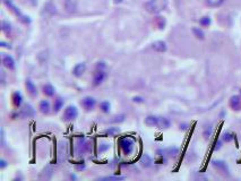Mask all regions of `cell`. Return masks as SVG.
Wrapping results in <instances>:
<instances>
[{
	"label": "cell",
	"mask_w": 241,
	"mask_h": 181,
	"mask_svg": "<svg viewBox=\"0 0 241 181\" xmlns=\"http://www.w3.org/2000/svg\"><path fill=\"white\" fill-rule=\"evenodd\" d=\"M167 6L168 0H149V2L145 5V8L151 14H159L162 10H164Z\"/></svg>",
	"instance_id": "obj_1"
},
{
	"label": "cell",
	"mask_w": 241,
	"mask_h": 181,
	"mask_svg": "<svg viewBox=\"0 0 241 181\" xmlns=\"http://www.w3.org/2000/svg\"><path fill=\"white\" fill-rule=\"evenodd\" d=\"M89 152H92V144L86 141L84 137L79 138L77 145H76V153L79 155H84V154L89 153Z\"/></svg>",
	"instance_id": "obj_2"
},
{
	"label": "cell",
	"mask_w": 241,
	"mask_h": 181,
	"mask_svg": "<svg viewBox=\"0 0 241 181\" xmlns=\"http://www.w3.org/2000/svg\"><path fill=\"white\" fill-rule=\"evenodd\" d=\"M120 148H121V151L123 152V154H126V155H129L131 154L134 151V145H135V141H134L133 138H130V137H125L122 138L121 141H120Z\"/></svg>",
	"instance_id": "obj_3"
},
{
	"label": "cell",
	"mask_w": 241,
	"mask_h": 181,
	"mask_svg": "<svg viewBox=\"0 0 241 181\" xmlns=\"http://www.w3.org/2000/svg\"><path fill=\"white\" fill-rule=\"evenodd\" d=\"M34 115H35V111H34L33 107H31L30 104H25L23 107L22 110L19 111V112H17V113H14L13 117L14 118H16V117H19V118H31V117H34Z\"/></svg>",
	"instance_id": "obj_4"
},
{
	"label": "cell",
	"mask_w": 241,
	"mask_h": 181,
	"mask_svg": "<svg viewBox=\"0 0 241 181\" xmlns=\"http://www.w3.org/2000/svg\"><path fill=\"white\" fill-rule=\"evenodd\" d=\"M77 115H78L77 107H75V105H69V107H66V110L63 112V120L70 121V120H74L75 118H77Z\"/></svg>",
	"instance_id": "obj_5"
},
{
	"label": "cell",
	"mask_w": 241,
	"mask_h": 181,
	"mask_svg": "<svg viewBox=\"0 0 241 181\" xmlns=\"http://www.w3.org/2000/svg\"><path fill=\"white\" fill-rule=\"evenodd\" d=\"M81 104H82V107H84L86 111H91L95 107L96 101L94 100L93 97H91V96H86V97H84V99L81 101Z\"/></svg>",
	"instance_id": "obj_6"
},
{
	"label": "cell",
	"mask_w": 241,
	"mask_h": 181,
	"mask_svg": "<svg viewBox=\"0 0 241 181\" xmlns=\"http://www.w3.org/2000/svg\"><path fill=\"white\" fill-rule=\"evenodd\" d=\"M107 78V73L104 70H97L95 74H94V77H93V85L94 86H99L100 84H102Z\"/></svg>",
	"instance_id": "obj_7"
},
{
	"label": "cell",
	"mask_w": 241,
	"mask_h": 181,
	"mask_svg": "<svg viewBox=\"0 0 241 181\" xmlns=\"http://www.w3.org/2000/svg\"><path fill=\"white\" fill-rule=\"evenodd\" d=\"M63 7H65L67 13L73 14V13H75V11L77 10V7H78L77 0H65Z\"/></svg>",
	"instance_id": "obj_8"
},
{
	"label": "cell",
	"mask_w": 241,
	"mask_h": 181,
	"mask_svg": "<svg viewBox=\"0 0 241 181\" xmlns=\"http://www.w3.org/2000/svg\"><path fill=\"white\" fill-rule=\"evenodd\" d=\"M212 165L215 168L216 170H219L220 172H222V173H224L225 175H229V168H228V165H226L225 162H223V161H213L212 162Z\"/></svg>",
	"instance_id": "obj_9"
},
{
	"label": "cell",
	"mask_w": 241,
	"mask_h": 181,
	"mask_svg": "<svg viewBox=\"0 0 241 181\" xmlns=\"http://www.w3.org/2000/svg\"><path fill=\"white\" fill-rule=\"evenodd\" d=\"M2 63L6 68H8L9 70H14L15 69V60L14 58L9 55H2Z\"/></svg>",
	"instance_id": "obj_10"
},
{
	"label": "cell",
	"mask_w": 241,
	"mask_h": 181,
	"mask_svg": "<svg viewBox=\"0 0 241 181\" xmlns=\"http://www.w3.org/2000/svg\"><path fill=\"white\" fill-rule=\"evenodd\" d=\"M5 4L7 5V6H8L9 8H11V10L14 11L16 15H17V16L19 17V18L22 19L23 22H24V23H30V19H28V17H26V16L23 15L22 13H21V11H19L18 9H17V8H16L15 6H14V5L11 4L10 0H5Z\"/></svg>",
	"instance_id": "obj_11"
},
{
	"label": "cell",
	"mask_w": 241,
	"mask_h": 181,
	"mask_svg": "<svg viewBox=\"0 0 241 181\" xmlns=\"http://www.w3.org/2000/svg\"><path fill=\"white\" fill-rule=\"evenodd\" d=\"M230 107L234 111L241 110V97L239 95H233L230 99Z\"/></svg>",
	"instance_id": "obj_12"
},
{
	"label": "cell",
	"mask_w": 241,
	"mask_h": 181,
	"mask_svg": "<svg viewBox=\"0 0 241 181\" xmlns=\"http://www.w3.org/2000/svg\"><path fill=\"white\" fill-rule=\"evenodd\" d=\"M85 69H86V65L84 62H79L77 63L76 66L73 68V74L76 76V77H81L84 73H85Z\"/></svg>",
	"instance_id": "obj_13"
},
{
	"label": "cell",
	"mask_w": 241,
	"mask_h": 181,
	"mask_svg": "<svg viewBox=\"0 0 241 181\" xmlns=\"http://www.w3.org/2000/svg\"><path fill=\"white\" fill-rule=\"evenodd\" d=\"M11 100H13V104L15 105V107H19L23 103V95L21 92H14L11 95Z\"/></svg>",
	"instance_id": "obj_14"
},
{
	"label": "cell",
	"mask_w": 241,
	"mask_h": 181,
	"mask_svg": "<svg viewBox=\"0 0 241 181\" xmlns=\"http://www.w3.org/2000/svg\"><path fill=\"white\" fill-rule=\"evenodd\" d=\"M43 9H44V10H43V14H45L47 16H52L57 13L56 6L52 4L51 1L47 2V4L44 5V8H43Z\"/></svg>",
	"instance_id": "obj_15"
},
{
	"label": "cell",
	"mask_w": 241,
	"mask_h": 181,
	"mask_svg": "<svg viewBox=\"0 0 241 181\" xmlns=\"http://www.w3.org/2000/svg\"><path fill=\"white\" fill-rule=\"evenodd\" d=\"M152 49L156 52H165L167 51V43L164 41H156L152 44Z\"/></svg>",
	"instance_id": "obj_16"
},
{
	"label": "cell",
	"mask_w": 241,
	"mask_h": 181,
	"mask_svg": "<svg viewBox=\"0 0 241 181\" xmlns=\"http://www.w3.org/2000/svg\"><path fill=\"white\" fill-rule=\"evenodd\" d=\"M25 86L26 89H27V92L30 94L31 96H36L37 95V89H36V86L34 85V83L31 79H27L25 83Z\"/></svg>",
	"instance_id": "obj_17"
},
{
	"label": "cell",
	"mask_w": 241,
	"mask_h": 181,
	"mask_svg": "<svg viewBox=\"0 0 241 181\" xmlns=\"http://www.w3.org/2000/svg\"><path fill=\"white\" fill-rule=\"evenodd\" d=\"M171 126V122L169 119L164 118V117H159V121H157V127L161 129H168Z\"/></svg>",
	"instance_id": "obj_18"
},
{
	"label": "cell",
	"mask_w": 241,
	"mask_h": 181,
	"mask_svg": "<svg viewBox=\"0 0 241 181\" xmlns=\"http://www.w3.org/2000/svg\"><path fill=\"white\" fill-rule=\"evenodd\" d=\"M39 109L41 111L43 115H48L49 112H50V103H49V101L47 100H43L40 102L39 104Z\"/></svg>",
	"instance_id": "obj_19"
},
{
	"label": "cell",
	"mask_w": 241,
	"mask_h": 181,
	"mask_svg": "<svg viewBox=\"0 0 241 181\" xmlns=\"http://www.w3.org/2000/svg\"><path fill=\"white\" fill-rule=\"evenodd\" d=\"M157 121H159V117L155 115H147L145 119V123L149 127H157Z\"/></svg>",
	"instance_id": "obj_20"
},
{
	"label": "cell",
	"mask_w": 241,
	"mask_h": 181,
	"mask_svg": "<svg viewBox=\"0 0 241 181\" xmlns=\"http://www.w3.org/2000/svg\"><path fill=\"white\" fill-rule=\"evenodd\" d=\"M152 163H153V161H152V159H151V156L147 155V154H144V155L141 157V164L144 166V168H149V166L152 165Z\"/></svg>",
	"instance_id": "obj_21"
},
{
	"label": "cell",
	"mask_w": 241,
	"mask_h": 181,
	"mask_svg": "<svg viewBox=\"0 0 241 181\" xmlns=\"http://www.w3.org/2000/svg\"><path fill=\"white\" fill-rule=\"evenodd\" d=\"M63 107V100L61 97H57L55 100V103H53V110L55 112H59Z\"/></svg>",
	"instance_id": "obj_22"
},
{
	"label": "cell",
	"mask_w": 241,
	"mask_h": 181,
	"mask_svg": "<svg viewBox=\"0 0 241 181\" xmlns=\"http://www.w3.org/2000/svg\"><path fill=\"white\" fill-rule=\"evenodd\" d=\"M43 93L47 96H53L55 95V87L50 84H47V85L43 86Z\"/></svg>",
	"instance_id": "obj_23"
},
{
	"label": "cell",
	"mask_w": 241,
	"mask_h": 181,
	"mask_svg": "<svg viewBox=\"0 0 241 181\" xmlns=\"http://www.w3.org/2000/svg\"><path fill=\"white\" fill-rule=\"evenodd\" d=\"M193 33H194V35H195L197 39H199V40H204V39H205L204 32L200 30V28H198V27H194V28H193Z\"/></svg>",
	"instance_id": "obj_24"
},
{
	"label": "cell",
	"mask_w": 241,
	"mask_h": 181,
	"mask_svg": "<svg viewBox=\"0 0 241 181\" xmlns=\"http://www.w3.org/2000/svg\"><path fill=\"white\" fill-rule=\"evenodd\" d=\"M165 153H167L168 156H170V157H175V156L178 155L179 149L177 147H169L165 149Z\"/></svg>",
	"instance_id": "obj_25"
},
{
	"label": "cell",
	"mask_w": 241,
	"mask_h": 181,
	"mask_svg": "<svg viewBox=\"0 0 241 181\" xmlns=\"http://www.w3.org/2000/svg\"><path fill=\"white\" fill-rule=\"evenodd\" d=\"M224 2V0H206V5L209 7H219Z\"/></svg>",
	"instance_id": "obj_26"
},
{
	"label": "cell",
	"mask_w": 241,
	"mask_h": 181,
	"mask_svg": "<svg viewBox=\"0 0 241 181\" xmlns=\"http://www.w3.org/2000/svg\"><path fill=\"white\" fill-rule=\"evenodd\" d=\"M110 107H111V105H110V103L107 102V101H104V102H101L100 103V109L103 111L104 113H109Z\"/></svg>",
	"instance_id": "obj_27"
},
{
	"label": "cell",
	"mask_w": 241,
	"mask_h": 181,
	"mask_svg": "<svg viewBox=\"0 0 241 181\" xmlns=\"http://www.w3.org/2000/svg\"><path fill=\"white\" fill-rule=\"evenodd\" d=\"M120 133V129L117 128V127H112V128H109V129L105 130V134L109 135V136H115L117 134Z\"/></svg>",
	"instance_id": "obj_28"
},
{
	"label": "cell",
	"mask_w": 241,
	"mask_h": 181,
	"mask_svg": "<svg viewBox=\"0 0 241 181\" xmlns=\"http://www.w3.org/2000/svg\"><path fill=\"white\" fill-rule=\"evenodd\" d=\"M2 31H4L5 33L6 34H9L10 33V31H11V26H10V24L9 23H7V22H2Z\"/></svg>",
	"instance_id": "obj_29"
},
{
	"label": "cell",
	"mask_w": 241,
	"mask_h": 181,
	"mask_svg": "<svg viewBox=\"0 0 241 181\" xmlns=\"http://www.w3.org/2000/svg\"><path fill=\"white\" fill-rule=\"evenodd\" d=\"M199 23H200V25L201 26H208L209 24H211V18L207 17V16H205V17H203V18H200Z\"/></svg>",
	"instance_id": "obj_30"
},
{
	"label": "cell",
	"mask_w": 241,
	"mask_h": 181,
	"mask_svg": "<svg viewBox=\"0 0 241 181\" xmlns=\"http://www.w3.org/2000/svg\"><path fill=\"white\" fill-rule=\"evenodd\" d=\"M233 139V135L231 133H225L224 135H223V141H226V143H229V141H231Z\"/></svg>",
	"instance_id": "obj_31"
},
{
	"label": "cell",
	"mask_w": 241,
	"mask_h": 181,
	"mask_svg": "<svg viewBox=\"0 0 241 181\" xmlns=\"http://www.w3.org/2000/svg\"><path fill=\"white\" fill-rule=\"evenodd\" d=\"M109 147H110V145L109 144H101L100 146H99V153H104V152H107L109 149Z\"/></svg>",
	"instance_id": "obj_32"
},
{
	"label": "cell",
	"mask_w": 241,
	"mask_h": 181,
	"mask_svg": "<svg viewBox=\"0 0 241 181\" xmlns=\"http://www.w3.org/2000/svg\"><path fill=\"white\" fill-rule=\"evenodd\" d=\"M123 179H125L123 177H104V178H101V180H115V181L123 180Z\"/></svg>",
	"instance_id": "obj_33"
},
{
	"label": "cell",
	"mask_w": 241,
	"mask_h": 181,
	"mask_svg": "<svg viewBox=\"0 0 241 181\" xmlns=\"http://www.w3.org/2000/svg\"><path fill=\"white\" fill-rule=\"evenodd\" d=\"M115 119H113L112 120V122H122L123 120H125V115H117V117H115Z\"/></svg>",
	"instance_id": "obj_34"
},
{
	"label": "cell",
	"mask_w": 241,
	"mask_h": 181,
	"mask_svg": "<svg viewBox=\"0 0 241 181\" xmlns=\"http://www.w3.org/2000/svg\"><path fill=\"white\" fill-rule=\"evenodd\" d=\"M211 131H212V127L211 126L207 127V128H206V130L204 131V137H205V138H208V137L211 136Z\"/></svg>",
	"instance_id": "obj_35"
},
{
	"label": "cell",
	"mask_w": 241,
	"mask_h": 181,
	"mask_svg": "<svg viewBox=\"0 0 241 181\" xmlns=\"http://www.w3.org/2000/svg\"><path fill=\"white\" fill-rule=\"evenodd\" d=\"M103 68H105V63H104L103 61H101V62L96 63V69H97V70H102Z\"/></svg>",
	"instance_id": "obj_36"
},
{
	"label": "cell",
	"mask_w": 241,
	"mask_h": 181,
	"mask_svg": "<svg viewBox=\"0 0 241 181\" xmlns=\"http://www.w3.org/2000/svg\"><path fill=\"white\" fill-rule=\"evenodd\" d=\"M134 102H137V103H141L143 102V97H141V96H135L133 99Z\"/></svg>",
	"instance_id": "obj_37"
},
{
	"label": "cell",
	"mask_w": 241,
	"mask_h": 181,
	"mask_svg": "<svg viewBox=\"0 0 241 181\" xmlns=\"http://www.w3.org/2000/svg\"><path fill=\"white\" fill-rule=\"evenodd\" d=\"M164 24H165V22H164L163 17H160V21H159V26H160V28H163Z\"/></svg>",
	"instance_id": "obj_38"
},
{
	"label": "cell",
	"mask_w": 241,
	"mask_h": 181,
	"mask_svg": "<svg viewBox=\"0 0 241 181\" xmlns=\"http://www.w3.org/2000/svg\"><path fill=\"white\" fill-rule=\"evenodd\" d=\"M6 166H7V163H6V161H5L4 159H1V160H0V168H1V169H5Z\"/></svg>",
	"instance_id": "obj_39"
},
{
	"label": "cell",
	"mask_w": 241,
	"mask_h": 181,
	"mask_svg": "<svg viewBox=\"0 0 241 181\" xmlns=\"http://www.w3.org/2000/svg\"><path fill=\"white\" fill-rule=\"evenodd\" d=\"M1 146H2V147L5 146V134H4V129H1Z\"/></svg>",
	"instance_id": "obj_40"
},
{
	"label": "cell",
	"mask_w": 241,
	"mask_h": 181,
	"mask_svg": "<svg viewBox=\"0 0 241 181\" xmlns=\"http://www.w3.org/2000/svg\"><path fill=\"white\" fill-rule=\"evenodd\" d=\"M221 145H222V141H217L215 143V147H214V149H215V151L220 149V148H221Z\"/></svg>",
	"instance_id": "obj_41"
},
{
	"label": "cell",
	"mask_w": 241,
	"mask_h": 181,
	"mask_svg": "<svg viewBox=\"0 0 241 181\" xmlns=\"http://www.w3.org/2000/svg\"><path fill=\"white\" fill-rule=\"evenodd\" d=\"M1 44V47H5V48H7V49H11V47L9 44H7V43H5V42H1L0 43Z\"/></svg>",
	"instance_id": "obj_42"
},
{
	"label": "cell",
	"mask_w": 241,
	"mask_h": 181,
	"mask_svg": "<svg viewBox=\"0 0 241 181\" xmlns=\"http://www.w3.org/2000/svg\"><path fill=\"white\" fill-rule=\"evenodd\" d=\"M76 169H77V170H84V169H85V164H82V165H77V166H76Z\"/></svg>",
	"instance_id": "obj_43"
},
{
	"label": "cell",
	"mask_w": 241,
	"mask_h": 181,
	"mask_svg": "<svg viewBox=\"0 0 241 181\" xmlns=\"http://www.w3.org/2000/svg\"><path fill=\"white\" fill-rule=\"evenodd\" d=\"M1 81H2V85L5 84V74H4V71L1 70Z\"/></svg>",
	"instance_id": "obj_44"
},
{
	"label": "cell",
	"mask_w": 241,
	"mask_h": 181,
	"mask_svg": "<svg viewBox=\"0 0 241 181\" xmlns=\"http://www.w3.org/2000/svg\"><path fill=\"white\" fill-rule=\"evenodd\" d=\"M122 0H115V2H121Z\"/></svg>",
	"instance_id": "obj_45"
}]
</instances>
